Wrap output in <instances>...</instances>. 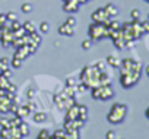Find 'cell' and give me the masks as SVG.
<instances>
[{"mask_svg":"<svg viewBox=\"0 0 149 139\" xmlns=\"http://www.w3.org/2000/svg\"><path fill=\"white\" fill-rule=\"evenodd\" d=\"M100 72H102V71H98V69L95 67V64L85 66L82 73H81V81L85 82L89 87V89L95 88V87H100Z\"/></svg>","mask_w":149,"mask_h":139,"instance_id":"6da1fadb","label":"cell"},{"mask_svg":"<svg viewBox=\"0 0 149 139\" xmlns=\"http://www.w3.org/2000/svg\"><path fill=\"white\" fill-rule=\"evenodd\" d=\"M127 105L123 103H114L110 113L107 114V120L111 124H120L124 122V119L127 117Z\"/></svg>","mask_w":149,"mask_h":139,"instance_id":"7a4b0ae2","label":"cell"},{"mask_svg":"<svg viewBox=\"0 0 149 139\" xmlns=\"http://www.w3.org/2000/svg\"><path fill=\"white\" fill-rule=\"evenodd\" d=\"M91 94L94 97V100H102V101H108L111 100L114 95H116V91L110 84H104V85H100V87H95V88H91Z\"/></svg>","mask_w":149,"mask_h":139,"instance_id":"3957f363","label":"cell"},{"mask_svg":"<svg viewBox=\"0 0 149 139\" xmlns=\"http://www.w3.org/2000/svg\"><path fill=\"white\" fill-rule=\"evenodd\" d=\"M142 73H143V71H129V72H123V73H120V82H121V87H123L124 89L134 87V85L140 81Z\"/></svg>","mask_w":149,"mask_h":139,"instance_id":"277c9868","label":"cell"},{"mask_svg":"<svg viewBox=\"0 0 149 139\" xmlns=\"http://www.w3.org/2000/svg\"><path fill=\"white\" fill-rule=\"evenodd\" d=\"M88 34H89V38L92 41H100L102 38H108V28L105 24L94 22L92 25H89Z\"/></svg>","mask_w":149,"mask_h":139,"instance_id":"5b68a950","label":"cell"},{"mask_svg":"<svg viewBox=\"0 0 149 139\" xmlns=\"http://www.w3.org/2000/svg\"><path fill=\"white\" fill-rule=\"evenodd\" d=\"M74 103H76V100L72 98V97H67L66 94H58V95L54 97V104L57 105L58 110H67Z\"/></svg>","mask_w":149,"mask_h":139,"instance_id":"8992f818","label":"cell"},{"mask_svg":"<svg viewBox=\"0 0 149 139\" xmlns=\"http://www.w3.org/2000/svg\"><path fill=\"white\" fill-rule=\"evenodd\" d=\"M92 21L94 22H98V24H108V21H110V16L107 15V12L104 10V8H100V9H97L94 13H92Z\"/></svg>","mask_w":149,"mask_h":139,"instance_id":"52a82bcc","label":"cell"},{"mask_svg":"<svg viewBox=\"0 0 149 139\" xmlns=\"http://www.w3.org/2000/svg\"><path fill=\"white\" fill-rule=\"evenodd\" d=\"M79 8H81V5L78 0H66L63 5V10L67 13H76V12H79Z\"/></svg>","mask_w":149,"mask_h":139,"instance_id":"ba28073f","label":"cell"},{"mask_svg":"<svg viewBox=\"0 0 149 139\" xmlns=\"http://www.w3.org/2000/svg\"><path fill=\"white\" fill-rule=\"evenodd\" d=\"M29 56H31V50H29L28 44H24V45H19V47H16L15 57H18V59H21V60L24 61V60H25V59H28Z\"/></svg>","mask_w":149,"mask_h":139,"instance_id":"9c48e42d","label":"cell"},{"mask_svg":"<svg viewBox=\"0 0 149 139\" xmlns=\"http://www.w3.org/2000/svg\"><path fill=\"white\" fill-rule=\"evenodd\" d=\"M12 103V98L8 94L0 95V114H6L9 113V104Z\"/></svg>","mask_w":149,"mask_h":139,"instance_id":"30bf717a","label":"cell"},{"mask_svg":"<svg viewBox=\"0 0 149 139\" xmlns=\"http://www.w3.org/2000/svg\"><path fill=\"white\" fill-rule=\"evenodd\" d=\"M58 34L63 35V37H73L74 35V27L69 25V24H63L58 27Z\"/></svg>","mask_w":149,"mask_h":139,"instance_id":"8fae6325","label":"cell"},{"mask_svg":"<svg viewBox=\"0 0 149 139\" xmlns=\"http://www.w3.org/2000/svg\"><path fill=\"white\" fill-rule=\"evenodd\" d=\"M31 108L25 104V105H18V108H16V113H15V116H18V117H21V119H25V117H28L29 114H31Z\"/></svg>","mask_w":149,"mask_h":139,"instance_id":"7c38bea8","label":"cell"},{"mask_svg":"<svg viewBox=\"0 0 149 139\" xmlns=\"http://www.w3.org/2000/svg\"><path fill=\"white\" fill-rule=\"evenodd\" d=\"M104 10L107 12V15L110 16V19H113V18H116V16L118 15V8H117L116 5H113V3L105 5V6H104Z\"/></svg>","mask_w":149,"mask_h":139,"instance_id":"4fadbf2b","label":"cell"},{"mask_svg":"<svg viewBox=\"0 0 149 139\" xmlns=\"http://www.w3.org/2000/svg\"><path fill=\"white\" fill-rule=\"evenodd\" d=\"M32 120H34V123H37V124L44 123V122L47 120V114H45L44 111H35V113L32 114Z\"/></svg>","mask_w":149,"mask_h":139,"instance_id":"5bb4252c","label":"cell"},{"mask_svg":"<svg viewBox=\"0 0 149 139\" xmlns=\"http://www.w3.org/2000/svg\"><path fill=\"white\" fill-rule=\"evenodd\" d=\"M18 130H19V133H21L22 138H26V136L29 135V124L22 120V122L19 123V126H18Z\"/></svg>","mask_w":149,"mask_h":139,"instance_id":"9a60e30c","label":"cell"},{"mask_svg":"<svg viewBox=\"0 0 149 139\" xmlns=\"http://www.w3.org/2000/svg\"><path fill=\"white\" fill-rule=\"evenodd\" d=\"M110 66H113V67H116V69H118V66H120V61H121V59L118 57V56H114V54H111V56H108L107 57V60H105Z\"/></svg>","mask_w":149,"mask_h":139,"instance_id":"2e32d148","label":"cell"},{"mask_svg":"<svg viewBox=\"0 0 149 139\" xmlns=\"http://www.w3.org/2000/svg\"><path fill=\"white\" fill-rule=\"evenodd\" d=\"M78 119H81L84 122L88 120V108L85 105H79V108H78Z\"/></svg>","mask_w":149,"mask_h":139,"instance_id":"e0dca14e","label":"cell"},{"mask_svg":"<svg viewBox=\"0 0 149 139\" xmlns=\"http://www.w3.org/2000/svg\"><path fill=\"white\" fill-rule=\"evenodd\" d=\"M22 28H24V31H25L26 34H31V32L37 31V29H35V25H34V22H31V21H26V22H24V24H22Z\"/></svg>","mask_w":149,"mask_h":139,"instance_id":"ac0fdd59","label":"cell"},{"mask_svg":"<svg viewBox=\"0 0 149 139\" xmlns=\"http://www.w3.org/2000/svg\"><path fill=\"white\" fill-rule=\"evenodd\" d=\"M51 138H53V139H67L66 130H64V129H58V130H56V132L51 135Z\"/></svg>","mask_w":149,"mask_h":139,"instance_id":"d6986e66","label":"cell"},{"mask_svg":"<svg viewBox=\"0 0 149 139\" xmlns=\"http://www.w3.org/2000/svg\"><path fill=\"white\" fill-rule=\"evenodd\" d=\"M9 81H10L9 78H6V76H3L2 73H0V89H5V91H6V88H8L9 84H10Z\"/></svg>","mask_w":149,"mask_h":139,"instance_id":"ffe728a7","label":"cell"},{"mask_svg":"<svg viewBox=\"0 0 149 139\" xmlns=\"http://www.w3.org/2000/svg\"><path fill=\"white\" fill-rule=\"evenodd\" d=\"M9 28H10L12 31H18V29L22 28V24H21L18 19H15V21H12V22L9 24Z\"/></svg>","mask_w":149,"mask_h":139,"instance_id":"44dd1931","label":"cell"},{"mask_svg":"<svg viewBox=\"0 0 149 139\" xmlns=\"http://www.w3.org/2000/svg\"><path fill=\"white\" fill-rule=\"evenodd\" d=\"M88 89H89V87H88L85 82L81 81V84H76V91H78V92H86Z\"/></svg>","mask_w":149,"mask_h":139,"instance_id":"7402d4cb","label":"cell"},{"mask_svg":"<svg viewBox=\"0 0 149 139\" xmlns=\"http://www.w3.org/2000/svg\"><path fill=\"white\" fill-rule=\"evenodd\" d=\"M0 127H2V129H10L12 127L10 120L9 119H0Z\"/></svg>","mask_w":149,"mask_h":139,"instance_id":"603a6c76","label":"cell"},{"mask_svg":"<svg viewBox=\"0 0 149 139\" xmlns=\"http://www.w3.org/2000/svg\"><path fill=\"white\" fill-rule=\"evenodd\" d=\"M113 43H114V45H116V48H117V50H123V48H124V40H123L121 37H120V38H117V40H114Z\"/></svg>","mask_w":149,"mask_h":139,"instance_id":"cb8c5ba5","label":"cell"},{"mask_svg":"<svg viewBox=\"0 0 149 139\" xmlns=\"http://www.w3.org/2000/svg\"><path fill=\"white\" fill-rule=\"evenodd\" d=\"M12 67L13 69H21L22 67V60L13 56V59H12Z\"/></svg>","mask_w":149,"mask_h":139,"instance_id":"d4e9b609","label":"cell"},{"mask_svg":"<svg viewBox=\"0 0 149 139\" xmlns=\"http://www.w3.org/2000/svg\"><path fill=\"white\" fill-rule=\"evenodd\" d=\"M50 138H51V133L47 129H42L40 132V135H38V139H50Z\"/></svg>","mask_w":149,"mask_h":139,"instance_id":"484cf974","label":"cell"},{"mask_svg":"<svg viewBox=\"0 0 149 139\" xmlns=\"http://www.w3.org/2000/svg\"><path fill=\"white\" fill-rule=\"evenodd\" d=\"M50 31V24L48 22H42L41 25H40V32L41 34H47Z\"/></svg>","mask_w":149,"mask_h":139,"instance_id":"4316f807","label":"cell"},{"mask_svg":"<svg viewBox=\"0 0 149 139\" xmlns=\"http://www.w3.org/2000/svg\"><path fill=\"white\" fill-rule=\"evenodd\" d=\"M21 10H22L24 13H29V12H32V5H31V3H24V5L21 6Z\"/></svg>","mask_w":149,"mask_h":139,"instance_id":"83f0119b","label":"cell"},{"mask_svg":"<svg viewBox=\"0 0 149 139\" xmlns=\"http://www.w3.org/2000/svg\"><path fill=\"white\" fill-rule=\"evenodd\" d=\"M105 66H107V61H105V60H104V61L100 60V61L95 63V67L98 69V71H105Z\"/></svg>","mask_w":149,"mask_h":139,"instance_id":"f1b7e54d","label":"cell"},{"mask_svg":"<svg viewBox=\"0 0 149 139\" xmlns=\"http://www.w3.org/2000/svg\"><path fill=\"white\" fill-rule=\"evenodd\" d=\"M140 28H142L143 34L146 35V34L149 32V22H148V21H143V22H140Z\"/></svg>","mask_w":149,"mask_h":139,"instance_id":"f546056e","label":"cell"},{"mask_svg":"<svg viewBox=\"0 0 149 139\" xmlns=\"http://www.w3.org/2000/svg\"><path fill=\"white\" fill-rule=\"evenodd\" d=\"M76 84H78L76 78H67L66 79V87H76Z\"/></svg>","mask_w":149,"mask_h":139,"instance_id":"4dcf8cb0","label":"cell"},{"mask_svg":"<svg viewBox=\"0 0 149 139\" xmlns=\"http://www.w3.org/2000/svg\"><path fill=\"white\" fill-rule=\"evenodd\" d=\"M130 16H132V19H140V10L139 9H133L130 12Z\"/></svg>","mask_w":149,"mask_h":139,"instance_id":"1f68e13d","label":"cell"},{"mask_svg":"<svg viewBox=\"0 0 149 139\" xmlns=\"http://www.w3.org/2000/svg\"><path fill=\"white\" fill-rule=\"evenodd\" d=\"M82 48H84V50L92 48V40H85V41L82 43Z\"/></svg>","mask_w":149,"mask_h":139,"instance_id":"d6a6232c","label":"cell"},{"mask_svg":"<svg viewBox=\"0 0 149 139\" xmlns=\"http://www.w3.org/2000/svg\"><path fill=\"white\" fill-rule=\"evenodd\" d=\"M6 19H8L9 22H12V21L18 19V16H16V13H15V12H8V13H6Z\"/></svg>","mask_w":149,"mask_h":139,"instance_id":"836d02e7","label":"cell"},{"mask_svg":"<svg viewBox=\"0 0 149 139\" xmlns=\"http://www.w3.org/2000/svg\"><path fill=\"white\" fill-rule=\"evenodd\" d=\"M2 75H3V76H6V78H9V79H12V76H13V73H12V71H10L9 67H6V69H5V71L2 72Z\"/></svg>","mask_w":149,"mask_h":139,"instance_id":"e575fe53","label":"cell"},{"mask_svg":"<svg viewBox=\"0 0 149 139\" xmlns=\"http://www.w3.org/2000/svg\"><path fill=\"white\" fill-rule=\"evenodd\" d=\"M66 24H69V25L74 27V25H76V18H73V16H67V19H66Z\"/></svg>","mask_w":149,"mask_h":139,"instance_id":"d590c367","label":"cell"},{"mask_svg":"<svg viewBox=\"0 0 149 139\" xmlns=\"http://www.w3.org/2000/svg\"><path fill=\"white\" fill-rule=\"evenodd\" d=\"M105 138H107V139H114V138H116V132H114V130H108L107 135H105Z\"/></svg>","mask_w":149,"mask_h":139,"instance_id":"8d00e7d4","label":"cell"},{"mask_svg":"<svg viewBox=\"0 0 149 139\" xmlns=\"http://www.w3.org/2000/svg\"><path fill=\"white\" fill-rule=\"evenodd\" d=\"M0 60H2V63H3L5 66H9V59H8V57H2Z\"/></svg>","mask_w":149,"mask_h":139,"instance_id":"74e56055","label":"cell"},{"mask_svg":"<svg viewBox=\"0 0 149 139\" xmlns=\"http://www.w3.org/2000/svg\"><path fill=\"white\" fill-rule=\"evenodd\" d=\"M6 67H9V66H5V64L2 63V60H0V73H2V72L5 71V69H6Z\"/></svg>","mask_w":149,"mask_h":139,"instance_id":"f35d334b","label":"cell"},{"mask_svg":"<svg viewBox=\"0 0 149 139\" xmlns=\"http://www.w3.org/2000/svg\"><path fill=\"white\" fill-rule=\"evenodd\" d=\"M3 94H6V91L5 89H0V95H3Z\"/></svg>","mask_w":149,"mask_h":139,"instance_id":"ab89813d","label":"cell"},{"mask_svg":"<svg viewBox=\"0 0 149 139\" xmlns=\"http://www.w3.org/2000/svg\"><path fill=\"white\" fill-rule=\"evenodd\" d=\"M143 2H146V3H148V2H149V0H143Z\"/></svg>","mask_w":149,"mask_h":139,"instance_id":"60d3db41","label":"cell"},{"mask_svg":"<svg viewBox=\"0 0 149 139\" xmlns=\"http://www.w3.org/2000/svg\"><path fill=\"white\" fill-rule=\"evenodd\" d=\"M63 2H66V0H63Z\"/></svg>","mask_w":149,"mask_h":139,"instance_id":"b9f144b4","label":"cell"}]
</instances>
